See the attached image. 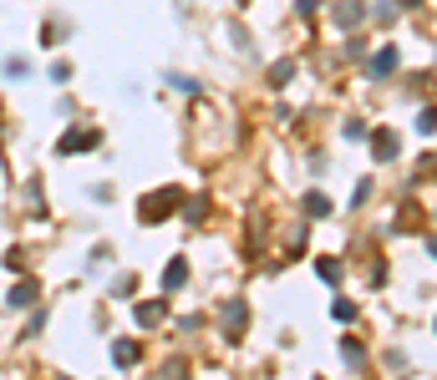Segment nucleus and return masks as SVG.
I'll return each mask as SVG.
<instances>
[{"instance_id": "1", "label": "nucleus", "mask_w": 437, "mask_h": 380, "mask_svg": "<svg viewBox=\"0 0 437 380\" xmlns=\"http://www.w3.org/2000/svg\"><path fill=\"white\" fill-rule=\"evenodd\" d=\"M392 67H396V51H381V56L371 61V76H387Z\"/></svg>"}]
</instances>
